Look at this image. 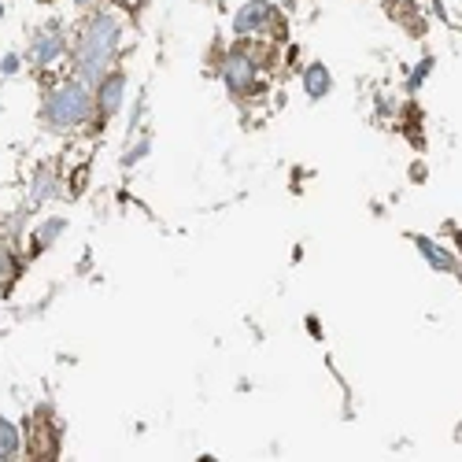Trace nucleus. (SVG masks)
I'll list each match as a JSON object with an SVG mask.
<instances>
[{
  "label": "nucleus",
  "mask_w": 462,
  "mask_h": 462,
  "mask_svg": "<svg viewBox=\"0 0 462 462\" xmlns=\"http://www.w3.org/2000/svg\"><path fill=\"white\" fill-rule=\"evenodd\" d=\"M119 42H123V23L115 12L97 8L89 12L79 30L70 37V70L74 79H82L86 86H100V79L107 70H115V56H119Z\"/></svg>",
  "instance_id": "1"
},
{
  "label": "nucleus",
  "mask_w": 462,
  "mask_h": 462,
  "mask_svg": "<svg viewBox=\"0 0 462 462\" xmlns=\"http://www.w3.org/2000/svg\"><path fill=\"white\" fill-rule=\"evenodd\" d=\"M97 119V93L82 79H60L42 97V126L52 134H79Z\"/></svg>",
  "instance_id": "2"
},
{
  "label": "nucleus",
  "mask_w": 462,
  "mask_h": 462,
  "mask_svg": "<svg viewBox=\"0 0 462 462\" xmlns=\"http://www.w3.org/2000/svg\"><path fill=\"white\" fill-rule=\"evenodd\" d=\"M218 79L234 97H248L259 86V60L252 52H245V49L226 52V60L218 67Z\"/></svg>",
  "instance_id": "3"
},
{
  "label": "nucleus",
  "mask_w": 462,
  "mask_h": 462,
  "mask_svg": "<svg viewBox=\"0 0 462 462\" xmlns=\"http://www.w3.org/2000/svg\"><path fill=\"white\" fill-rule=\"evenodd\" d=\"M63 56H70V37H67L63 23H49V26H42V30L30 37V52H26V60H30L37 70H45V67L60 63Z\"/></svg>",
  "instance_id": "4"
},
{
  "label": "nucleus",
  "mask_w": 462,
  "mask_h": 462,
  "mask_svg": "<svg viewBox=\"0 0 462 462\" xmlns=\"http://www.w3.org/2000/svg\"><path fill=\"white\" fill-rule=\"evenodd\" d=\"M274 19H278V8L271 0H248V5L234 15V33L237 37H259L274 26Z\"/></svg>",
  "instance_id": "5"
},
{
  "label": "nucleus",
  "mask_w": 462,
  "mask_h": 462,
  "mask_svg": "<svg viewBox=\"0 0 462 462\" xmlns=\"http://www.w3.org/2000/svg\"><path fill=\"white\" fill-rule=\"evenodd\" d=\"M93 93H97V119H111V115H119L123 100H126V74L123 70H107Z\"/></svg>",
  "instance_id": "6"
},
{
  "label": "nucleus",
  "mask_w": 462,
  "mask_h": 462,
  "mask_svg": "<svg viewBox=\"0 0 462 462\" xmlns=\"http://www.w3.org/2000/svg\"><path fill=\"white\" fill-rule=\"evenodd\" d=\"M411 241H414L418 255L426 259L437 274H462V263H458V259H455V252H451V248H444L440 241H433V237H426V234H414Z\"/></svg>",
  "instance_id": "7"
},
{
  "label": "nucleus",
  "mask_w": 462,
  "mask_h": 462,
  "mask_svg": "<svg viewBox=\"0 0 462 462\" xmlns=\"http://www.w3.org/2000/svg\"><path fill=\"white\" fill-rule=\"evenodd\" d=\"M52 197H60V174H56V167L42 163L37 174H33V185H30V204L37 208V204H45Z\"/></svg>",
  "instance_id": "8"
},
{
  "label": "nucleus",
  "mask_w": 462,
  "mask_h": 462,
  "mask_svg": "<svg viewBox=\"0 0 462 462\" xmlns=\"http://www.w3.org/2000/svg\"><path fill=\"white\" fill-rule=\"evenodd\" d=\"M303 93L311 97V100H326L333 93V74L326 63H311V67H303Z\"/></svg>",
  "instance_id": "9"
},
{
  "label": "nucleus",
  "mask_w": 462,
  "mask_h": 462,
  "mask_svg": "<svg viewBox=\"0 0 462 462\" xmlns=\"http://www.w3.org/2000/svg\"><path fill=\"white\" fill-rule=\"evenodd\" d=\"M19 451H23V430L15 426V421L0 418V462H5V458H19Z\"/></svg>",
  "instance_id": "10"
},
{
  "label": "nucleus",
  "mask_w": 462,
  "mask_h": 462,
  "mask_svg": "<svg viewBox=\"0 0 462 462\" xmlns=\"http://www.w3.org/2000/svg\"><path fill=\"white\" fill-rule=\"evenodd\" d=\"M63 229H67V218H45L42 226H37V234H33V252L56 245L63 237Z\"/></svg>",
  "instance_id": "11"
},
{
  "label": "nucleus",
  "mask_w": 462,
  "mask_h": 462,
  "mask_svg": "<svg viewBox=\"0 0 462 462\" xmlns=\"http://www.w3.org/2000/svg\"><path fill=\"white\" fill-rule=\"evenodd\" d=\"M430 74H433V56H426V60H421V63L414 67V74L407 79V93H418V89H421V82H426Z\"/></svg>",
  "instance_id": "12"
},
{
  "label": "nucleus",
  "mask_w": 462,
  "mask_h": 462,
  "mask_svg": "<svg viewBox=\"0 0 462 462\" xmlns=\"http://www.w3.org/2000/svg\"><path fill=\"white\" fill-rule=\"evenodd\" d=\"M15 271H19V263H15L12 248H8V245H0V282H8V278H15Z\"/></svg>",
  "instance_id": "13"
},
{
  "label": "nucleus",
  "mask_w": 462,
  "mask_h": 462,
  "mask_svg": "<svg viewBox=\"0 0 462 462\" xmlns=\"http://www.w3.org/2000/svg\"><path fill=\"white\" fill-rule=\"evenodd\" d=\"M19 67H23L19 52H5V60H0V79H12V74H19Z\"/></svg>",
  "instance_id": "14"
},
{
  "label": "nucleus",
  "mask_w": 462,
  "mask_h": 462,
  "mask_svg": "<svg viewBox=\"0 0 462 462\" xmlns=\"http://www.w3.org/2000/svg\"><path fill=\"white\" fill-rule=\"evenodd\" d=\"M144 156H148V141H141L137 148H130V152H126V167H134V163H137V160H144Z\"/></svg>",
  "instance_id": "15"
},
{
  "label": "nucleus",
  "mask_w": 462,
  "mask_h": 462,
  "mask_svg": "<svg viewBox=\"0 0 462 462\" xmlns=\"http://www.w3.org/2000/svg\"><path fill=\"white\" fill-rule=\"evenodd\" d=\"M70 5L79 8V12H93V8H97V0H70Z\"/></svg>",
  "instance_id": "16"
},
{
  "label": "nucleus",
  "mask_w": 462,
  "mask_h": 462,
  "mask_svg": "<svg viewBox=\"0 0 462 462\" xmlns=\"http://www.w3.org/2000/svg\"><path fill=\"white\" fill-rule=\"evenodd\" d=\"M0 19H5V5H0Z\"/></svg>",
  "instance_id": "17"
},
{
  "label": "nucleus",
  "mask_w": 462,
  "mask_h": 462,
  "mask_svg": "<svg viewBox=\"0 0 462 462\" xmlns=\"http://www.w3.org/2000/svg\"><path fill=\"white\" fill-rule=\"evenodd\" d=\"M37 5H49V0H37Z\"/></svg>",
  "instance_id": "18"
}]
</instances>
